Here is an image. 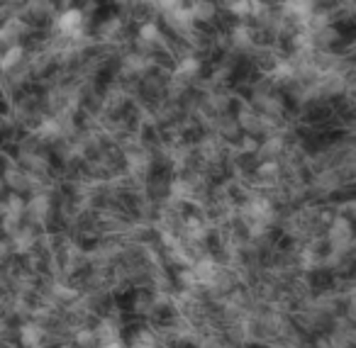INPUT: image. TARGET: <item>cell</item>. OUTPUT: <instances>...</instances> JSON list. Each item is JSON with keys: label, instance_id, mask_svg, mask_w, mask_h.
I'll use <instances>...</instances> for the list:
<instances>
[{"label": "cell", "instance_id": "obj_1", "mask_svg": "<svg viewBox=\"0 0 356 348\" xmlns=\"http://www.w3.org/2000/svg\"><path fill=\"white\" fill-rule=\"evenodd\" d=\"M59 8L54 0H22L20 6V20L27 22L32 30H47L52 27Z\"/></svg>", "mask_w": 356, "mask_h": 348}, {"label": "cell", "instance_id": "obj_2", "mask_svg": "<svg viewBox=\"0 0 356 348\" xmlns=\"http://www.w3.org/2000/svg\"><path fill=\"white\" fill-rule=\"evenodd\" d=\"M188 12H191L193 22L196 25H203V27H215V20H217V8L215 0H188L186 3Z\"/></svg>", "mask_w": 356, "mask_h": 348}, {"label": "cell", "instance_id": "obj_3", "mask_svg": "<svg viewBox=\"0 0 356 348\" xmlns=\"http://www.w3.org/2000/svg\"><path fill=\"white\" fill-rule=\"evenodd\" d=\"M27 59V49L25 44H15L6 52H0V71H12L15 66H20Z\"/></svg>", "mask_w": 356, "mask_h": 348}]
</instances>
